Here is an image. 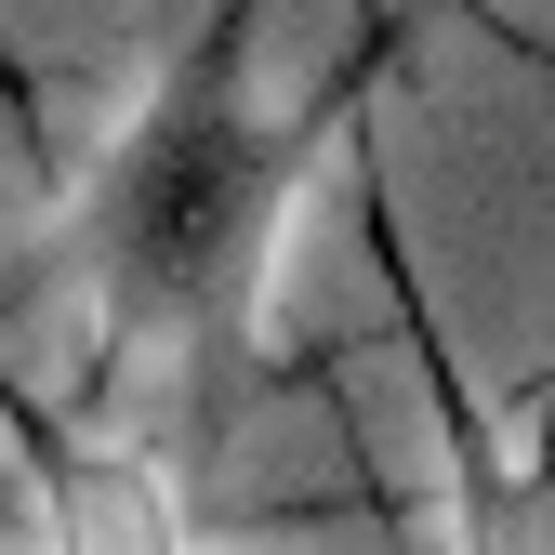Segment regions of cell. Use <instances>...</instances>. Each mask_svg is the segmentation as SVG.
<instances>
[{"label":"cell","instance_id":"1","mask_svg":"<svg viewBox=\"0 0 555 555\" xmlns=\"http://www.w3.org/2000/svg\"><path fill=\"white\" fill-rule=\"evenodd\" d=\"M292 172L305 132L292 106H264L251 80V27L225 14V40H198L159 106L119 132L106 159V212H93V331L106 358H225L264 305L278 225H292Z\"/></svg>","mask_w":555,"mask_h":555},{"label":"cell","instance_id":"2","mask_svg":"<svg viewBox=\"0 0 555 555\" xmlns=\"http://www.w3.org/2000/svg\"><path fill=\"white\" fill-rule=\"evenodd\" d=\"M40 542L53 555H198L185 490L146 437H53L40 450Z\"/></svg>","mask_w":555,"mask_h":555},{"label":"cell","instance_id":"3","mask_svg":"<svg viewBox=\"0 0 555 555\" xmlns=\"http://www.w3.org/2000/svg\"><path fill=\"white\" fill-rule=\"evenodd\" d=\"M437 437H450V555H555V450L450 384H437Z\"/></svg>","mask_w":555,"mask_h":555}]
</instances>
